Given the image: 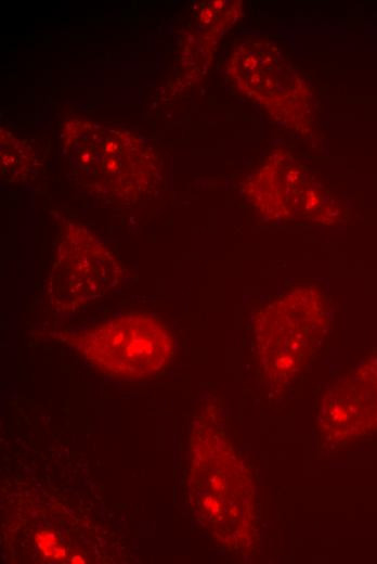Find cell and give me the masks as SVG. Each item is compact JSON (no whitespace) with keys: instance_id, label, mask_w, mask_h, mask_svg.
<instances>
[{"instance_id":"obj_1","label":"cell","mask_w":377,"mask_h":564,"mask_svg":"<svg viewBox=\"0 0 377 564\" xmlns=\"http://www.w3.org/2000/svg\"><path fill=\"white\" fill-rule=\"evenodd\" d=\"M77 345L93 366L121 379L147 376L165 367L173 352L167 329L145 315L106 321L87 331Z\"/></svg>"},{"instance_id":"obj_2","label":"cell","mask_w":377,"mask_h":564,"mask_svg":"<svg viewBox=\"0 0 377 564\" xmlns=\"http://www.w3.org/2000/svg\"><path fill=\"white\" fill-rule=\"evenodd\" d=\"M324 323L323 297L310 286L296 287L265 307L258 318L257 339L266 369L275 371V377H289L307 362Z\"/></svg>"},{"instance_id":"obj_3","label":"cell","mask_w":377,"mask_h":564,"mask_svg":"<svg viewBox=\"0 0 377 564\" xmlns=\"http://www.w3.org/2000/svg\"><path fill=\"white\" fill-rule=\"evenodd\" d=\"M51 274L53 299L76 304L100 295L109 285L114 265L109 255L81 230L68 235Z\"/></svg>"},{"instance_id":"obj_4","label":"cell","mask_w":377,"mask_h":564,"mask_svg":"<svg viewBox=\"0 0 377 564\" xmlns=\"http://www.w3.org/2000/svg\"><path fill=\"white\" fill-rule=\"evenodd\" d=\"M332 421L343 436L377 427V359H370L337 386Z\"/></svg>"},{"instance_id":"obj_5","label":"cell","mask_w":377,"mask_h":564,"mask_svg":"<svg viewBox=\"0 0 377 564\" xmlns=\"http://www.w3.org/2000/svg\"><path fill=\"white\" fill-rule=\"evenodd\" d=\"M35 541L47 559L62 560L66 557V549L54 531L43 529L37 531Z\"/></svg>"},{"instance_id":"obj_6","label":"cell","mask_w":377,"mask_h":564,"mask_svg":"<svg viewBox=\"0 0 377 564\" xmlns=\"http://www.w3.org/2000/svg\"><path fill=\"white\" fill-rule=\"evenodd\" d=\"M72 562L73 563H83L84 561L80 556H74V557H72Z\"/></svg>"}]
</instances>
